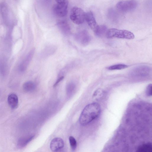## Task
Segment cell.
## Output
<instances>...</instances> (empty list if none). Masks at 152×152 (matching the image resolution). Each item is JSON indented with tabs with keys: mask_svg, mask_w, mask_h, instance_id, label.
<instances>
[{
	"mask_svg": "<svg viewBox=\"0 0 152 152\" xmlns=\"http://www.w3.org/2000/svg\"><path fill=\"white\" fill-rule=\"evenodd\" d=\"M85 20L91 29L94 32L97 29V24L92 12L91 11L86 13Z\"/></svg>",
	"mask_w": 152,
	"mask_h": 152,
	"instance_id": "ba28073f",
	"label": "cell"
},
{
	"mask_svg": "<svg viewBox=\"0 0 152 152\" xmlns=\"http://www.w3.org/2000/svg\"><path fill=\"white\" fill-rule=\"evenodd\" d=\"M137 1L135 0L121 1L116 4L117 9L121 12H128L134 10L137 6Z\"/></svg>",
	"mask_w": 152,
	"mask_h": 152,
	"instance_id": "5b68a950",
	"label": "cell"
},
{
	"mask_svg": "<svg viewBox=\"0 0 152 152\" xmlns=\"http://www.w3.org/2000/svg\"><path fill=\"white\" fill-rule=\"evenodd\" d=\"M68 2L65 0L64 2L57 3L53 7V11L57 15L60 17H64L67 14Z\"/></svg>",
	"mask_w": 152,
	"mask_h": 152,
	"instance_id": "8992f818",
	"label": "cell"
},
{
	"mask_svg": "<svg viewBox=\"0 0 152 152\" xmlns=\"http://www.w3.org/2000/svg\"><path fill=\"white\" fill-rule=\"evenodd\" d=\"M137 151L138 152H152L151 143L148 142L141 145L138 147Z\"/></svg>",
	"mask_w": 152,
	"mask_h": 152,
	"instance_id": "9a60e30c",
	"label": "cell"
},
{
	"mask_svg": "<svg viewBox=\"0 0 152 152\" xmlns=\"http://www.w3.org/2000/svg\"><path fill=\"white\" fill-rule=\"evenodd\" d=\"M127 65L124 64H118L111 66L108 69L110 70H120L127 68Z\"/></svg>",
	"mask_w": 152,
	"mask_h": 152,
	"instance_id": "e0dca14e",
	"label": "cell"
},
{
	"mask_svg": "<svg viewBox=\"0 0 152 152\" xmlns=\"http://www.w3.org/2000/svg\"><path fill=\"white\" fill-rule=\"evenodd\" d=\"M86 13L81 8L75 7L71 9L70 18L74 23L80 25L83 23L85 20Z\"/></svg>",
	"mask_w": 152,
	"mask_h": 152,
	"instance_id": "3957f363",
	"label": "cell"
},
{
	"mask_svg": "<svg viewBox=\"0 0 152 152\" xmlns=\"http://www.w3.org/2000/svg\"><path fill=\"white\" fill-rule=\"evenodd\" d=\"M34 51V49L30 51L20 64L19 66V69L21 72H24L26 69L32 58Z\"/></svg>",
	"mask_w": 152,
	"mask_h": 152,
	"instance_id": "30bf717a",
	"label": "cell"
},
{
	"mask_svg": "<svg viewBox=\"0 0 152 152\" xmlns=\"http://www.w3.org/2000/svg\"><path fill=\"white\" fill-rule=\"evenodd\" d=\"M107 29V27L105 25L99 26L97 29L94 33L97 36L101 37L105 33H106Z\"/></svg>",
	"mask_w": 152,
	"mask_h": 152,
	"instance_id": "2e32d148",
	"label": "cell"
},
{
	"mask_svg": "<svg viewBox=\"0 0 152 152\" xmlns=\"http://www.w3.org/2000/svg\"><path fill=\"white\" fill-rule=\"evenodd\" d=\"M75 37L77 41L83 45H87L91 40L89 34L86 30H83L78 33Z\"/></svg>",
	"mask_w": 152,
	"mask_h": 152,
	"instance_id": "52a82bcc",
	"label": "cell"
},
{
	"mask_svg": "<svg viewBox=\"0 0 152 152\" xmlns=\"http://www.w3.org/2000/svg\"><path fill=\"white\" fill-rule=\"evenodd\" d=\"M34 135H31L20 138L17 142V146L20 148L24 147L34 138Z\"/></svg>",
	"mask_w": 152,
	"mask_h": 152,
	"instance_id": "7c38bea8",
	"label": "cell"
},
{
	"mask_svg": "<svg viewBox=\"0 0 152 152\" xmlns=\"http://www.w3.org/2000/svg\"><path fill=\"white\" fill-rule=\"evenodd\" d=\"M152 85L151 84H149L147 86L146 89V94L148 96L152 95Z\"/></svg>",
	"mask_w": 152,
	"mask_h": 152,
	"instance_id": "44dd1931",
	"label": "cell"
},
{
	"mask_svg": "<svg viewBox=\"0 0 152 152\" xmlns=\"http://www.w3.org/2000/svg\"><path fill=\"white\" fill-rule=\"evenodd\" d=\"M58 26L60 30L64 33L68 34L70 31V28L68 23L65 21H60L58 23Z\"/></svg>",
	"mask_w": 152,
	"mask_h": 152,
	"instance_id": "5bb4252c",
	"label": "cell"
},
{
	"mask_svg": "<svg viewBox=\"0 0 152 152\" xmlns=\"http://www.w3.org/2000/svg\"><path fill=\"white\" fill-rule=\"evenodd\" d=\"M64 76H61L58 78L56 81V82L53 85L54 87H56L58 84L64 78Z\"/></svg>",
	"mask_w": 152,
	"mask_h": 152,
	"instance_id": "7402d4cb",
	"label": "cell"
},
{
	"mask_svg": "<svg viewBox=\"0 0 152 152\" xmlns=\"http://www.w3.org/2000/svg\"><path fill=\"white\" fill-rule=\"evenodd\" d=\"M57 3H60L64 2L65 0H55Z\"/></svg>",
	"mask_w": 152,
	"mask_h": 152,
	"instance_id": "603a6c76",
	"label": "cell"
},
{
	"mask_svg": "<svg viewBox=\"0 0 152 152\" xmlns=\"http://www.w3.org/2000/svg\"><path fill=\"white\" fill-rule=\"evenodd\" d=\"M104 91L101 89H98L95 91L93 94V97L96 98V97L102 96L104 93Z\"/></svg>",
	"mask_w": 152,
	"mask_h": 152,
	"instance_id": "ffe728a7",
	"label": "cell"
},
{
	"mask_svg": "<svg viewBox=\"0 0 152 152\" xmlns=\"http://www.w3.org/2000/svg\"><path fill=\"white\" fill-rule=\"evenodd\" d=\"M64 145L63 140L59 137H56L53 139L51 141L50 148L53 152H56L61 149Z\"/></svg>",
	"mask_w": 152,
	"mask_h": 152,
	"instance_id": "9c48e42d",
	"label": "cell"
},
{
	"mask_svg": "<svg viewBox=\"0 0 152 152\" xmlns=\"http://www.w3.org/2000/svg\"><path fill=\"white\" fill-rule=\"evenodd\" d=\"M35 87L36 86L35 83L31 81L25 82L23 86L24 91L27 92L32 91L35 89Z\"/></svg>",
	"mask_w": 152,
	"mask_h": 152,
	"instance_id": "4fadbf2b",
	"label": "cell"
},
{
	"mask_svg": "<svg viewBox=\"0 0 152 152\" xmlns=\"http://www.w3.org/2000/svg\"><path fill=\"white\" fill-rule=\"evenodd\" d=\"M151 70L148 66H140L132 70L130 73L132 78H147L150 75Z\"/></svg>",
	"mask_w": 152,
	"mask_h": 152,
	"instance_id": "277c9868",
	"label": "cell"
},
{
	"mask_svg": "<svg viewBox=\"0 0 152 152\" xmlns=\"http://www.w3.org/2000/svg\"><path fill=\"white\" fill-rule=\"evenodd\" d=\"M69 140L72 150L73 151H75L77 147V142L73 136H70L69 137Z\"/></svg>",
	"mask_w": 152,
	"mask_h": 152,
	"instance_id": "ac0fdd59",
	"label": "cell"
},
{
	"mask_svg": "<svg viewBox=\"0 0 152 152\" xmlns=\"http://www.w3.org/2000/svg\"><path fill=\"white\" fill-rule=\"evenodd\" d=\"M106 35L108 38L116 37L127 39H133L134 34L131 32L125 30H120L115 28H110L107 30Z\"/></svg>",
	"mask_w": 152,
	"mask_h": 152,
	"instance_id": "7a4b0ae2",
	"label": "cell"
},
{
	"mask_svg": "<svg viewBox=\"0 0 152 152\" xmlns=\"http://www.w3.org/2000/svg\"><path fill=\"white\" fill-rule=\"evenodd\" d=\"M75 87V85L73 83H70L67 86L66 89L68 94H71L74 91Z\"/></svg>",
	"mask_w": 152,
	"mask_h": 152,
	"instance_id": "d6986e66",
	"label": "cell"
},
{
	"mask_svg": "<svg viewBox=\"0 0 152 152\" xmlns=\"http://www.w3.org/2000/svg\"><path fill=\"white\" fill-rule=\"evenodd\" d=\"M7 102L9 106L12 109H15L18 107V98L17 96L15 94H10L8 97Z\"/></svg>",
	"mask_w": 152,
	"mask_h": 152,
	"instance_id": "8fae6325",
	"label": "cell"
},
{
	"mask_svg": "<svg viewBox=\"0 0 152 152\" xmlns=\"http://www.w3.org/2000/svg\"><path fill=\"white\" fill-rule=\"evenodd\" d=\"M101 108L96 103L88 104L83 109L79 118V122L82 125H86L96 118L99 115Z\"/></svg>",
	"mask_w": 152,
	"mask_h": 152,
	"instance_id": "6da1fadb",
	"label": "cell"
}]
</instances>
